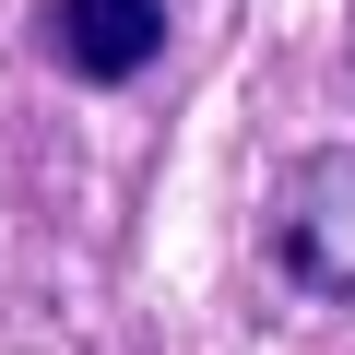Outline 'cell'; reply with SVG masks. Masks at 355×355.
Wrapping results in <instances>:
<instances>
[{
  "instance_id": "1",
  "label": "cell",
  "mask_w": 355,
  "mask_h": 355,
  "mask_svg": "<svg viewBox=\"0 0 355 355\" xmlns=\"http://www.w3.org/2000/svg\"><path fill=\"white\" fill-rule=\"evenodd\" d=\"M272 249H284V272H296V284L355 296V142H331V154H308V166L284 178Z\"/></svg>"
},
{
  "instance_id": "2",
  "label": "cell",
  "mask_w": 355,
  "mask_h": 355,
  "mask_svg": "<svg viewBox=\"0 0 355 355\" xmlns=\"http://www.w3.org/2000/svg\"><path fill=\"white\" fill-rule=\"evenodd\" d=\"M36 36L71 83H142L166 60V0H36Z\"/></svg>"
}]
</instances>
